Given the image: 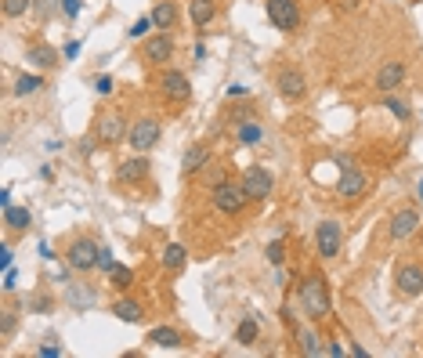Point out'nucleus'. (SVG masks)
I'll list each match as a JSON object with an SVG mask.
<instances>
[{"label":"nucleus","instance_id":"obj_8","mask_svg":"<svg viewBox=\"0 0 423 358\" xmlns=\"http://www.w3.org/2000/svg\"><path fill=\"white\" fill-rule=\"evenodd\" d=\"M406 76H409V66H406V62H384V66L376 69V76H373V87H376L380 94H394L401 83H406Z\"/></svg>","mask_w":423,"mask_h":358},{"label":"nucleus","instance_id":"obj_39","mask_svg":"<svg viewBox=\"0 0 423 358\" xmlns=\"http://www.w3.org/2000/svg\"><path fill=\"white\" fill-rule=\"evenodd\" d=\"M113 87H116L113 76H98V80H94V91H98V94H113Z\"/></svg>","mask_w":423,"mask_h":358},{"label":"nucleus","instance_id":"obj_47","mask_svg":"<svg viewBox=\"0 0 423 358\" xmlns=\"http://www.w3.org/2000/svg\"><path fill=\"white\" fill-rule=\"evenodd\" d=\"M76 51H80V44L73 40V44H66V58H76Z\"/></svg>","mask_w":423,"mask_h":358},{"label":"nucleus","instance_id":"obj_21","mask_svg":"<svg viewBox=\"0 0 423 358\" xmlns=\"http://www.w3.org/2000/svg\"><path fill=\"white\" fill-rule=\"evenodd\" d=\"M113 315H116L120 322H131V326H134V322H141V319H145V308H141L138 301H131V297H123V301H116V304H113Z\"/></svg>","mask_w":423,"mask_h":358},{"label":"nucleus","instance_id":"obj_16","mask_svg":"<svg viewBox=\"0 0 423 358\" xmlns=\"http://www.w3.org/2000/svg\"><path fill=\"white\" fill-rule=\"evenodd\" d=\"M416 228H420V214H416L413 206H401L398 214L391 217V239H398V243L401 239H413Z\"/></svg>","mask_w":423,"mask_h":358},{"label":"nucleus","instance_id":"obj_30","mask_svg":"<svg viewBox=\"0 0 423 358\" xmlns=\"http://www.w3.org/2000/svg\"><path fill=\"white\" fill-rule=\"evenodd\" d=\"M384 105L391 109V116H394V120H409V116H413L409 101H401V98H394V94H387V98H384Z\"/></svg>","mask_w":423,"mask_h":358},{"label":"nucleus","instance_id":"obj_46","mask_svg":"<svg viewBox=\"0 0 423 358\" xmlns=\"http://www.w3.org/2000/svg\"><path fill=\"white\" fill-rule=\"evenodd\" d=\"M0 206H11V188H0Z\"/></svg>","mask_w":423,"mask_h":358},{"label":"nucleus","instance_id":"obj_5","mask_svg":"<svg viewBox=\"0 0 423 358\" xmlns=\"http://www.w3.org/2000/svg\"><path fill=\"white\" fill-rule=\"evenodd\" d=\"M268 22L282 33H293L301 26V8L297 0H268Z\"/></svg>","mask_w":423,"mask_h":358},{"label":"nucleus","instance_id":"obj_15","mask_svg":"<svg viewBox=\"0 0 423 358\" xmlns=\"http://www.w3.org/2000/svg\"><path fill=\"white\" fill-rule=\"evenodd\" d=\"M116 178H120L123 185H141L145 178H149V152H138V156H131L127 163H120Z\"/></svg>","mask_w":423,"mask_h":358},{"label":"nucleus","instance_id":"obj_43","mask_svg":"<svg viewBox=\"0 0 423 358\" xmlns=\"http://www.w3.org/2000/svg\"><path fill=\"white\" fill-rule=\"evenodd\" d=\"M51 4H55V0H33V8H36L40 15H48V11H51Z\"/></svg>","mask_w":423,"mask_h":358},{"label":"nucleus","instance_id":"obj_18","mask_svg":"<svg viewBox=\"0 0 423 358\" xmlns=\"http://www.w3.org/2000/svg\"><path fill=\"white\" fill-rule=\"evenodd\" d=\"M152 22H156L159 29H166V33H171V29L178 26V8H174V0H156V8H152Z\"/></svg>","mask_w":423,"mask_h":358},{"label":"nucleus","instance_id":"obj_35","mask_svg":"<svg viewBox=\"0 0 423 358\" xmlns=\"http://www.w3.org/2000/svg\"><path fill=\"white\" fill-rule=\"evenodd\" d=\"M116 264H120V261L113 257V250H109V246H101V254H98V271H105V275H109Z\"/></svg>","mask_w":423,"mask_h":358},{"label":"nucleus","instance_id":"obj_4","mask_svg":"<svg viewBox=\"0 0 423 358\" xmlns=\"http://www.w3.org/2000/svg\"><path fill=\"white\" fill-rule=\"evenodd\" d=\"M163 127H159V120L152 116H141L138 123H131V134H127V145H131L134 152H152L156 149V141H159Z\"/></svg>","mask_w":423,"mask_h":358},{"label":"nucleus","instance_id":"obj_36","mask_svg":"<svg viewBox=\"0 0 423 358\" xmlns=\"http://www.w3.org/2000/svg\"><path fill=\"white\" fill-rule=\"evenodd\" d=\"M15 311H0V336H4V341H8V336L15 333Z\"/></svg>","mask_w":423,"mask_h":358},{"label":"nucleus","instance_id":"obj_13","mask_svg":"<svg viewBox=\"0 0 423 358\" xmlns=\"http://www.w3.org/2000/svg\"><path fill=\"white\" fill-rule=\"evenodd\" d=\"M394 286L401 297H420L423 293V268L420 264H401L394 271Z\"/></svg>","mask_w":423,"mask_h":358},{"label":"nucleus","instance_id":"obj_42","mask_svg":"<svg viewBox=\"0 0 423 358\" xmlns=\"http://www.w3.org/2000/svg\"><path fill=\"white\" fill-rule=\"evenodd\" d=\"M4 293H15V271L11 268L4 271Z\"/></svg>","mask_w":423,"mask_h":358},{"label":"nucleus","instance_id":"obj_6","mask_svg":"<svg viewBox=\"0 0 423 358\" xmlns=\"http://www.w3.org/2000/svg\"><path fill=\"white\" fill-rule=\"evenodd\" d=\"M243 188H246L250 199L261 203V199H268L275 192V178H271L268 166H246V171H243Z\"/></svg>","mask_w":423,"mask_h":358},{"label":"nucleus","instance_id":"obj_34","mask_svg":"<svg viewBox=\"0 0 423 358\" xmlns=\"http://www.w3.org/2000/svg\"><path fill=\"white\" fill-rule=\"evenodd\" d=\"M268 261H271L275 268H282V261H286V243H282V239L268 243Z\"/></svg>","mask_w":423,"mask_h":358},{"label":"nucleus","instance_id":"obj_31","mask_svg":"<svg viewBox=\"0 0 423 358\" xmlns=\"http://www.w3.org/2000/svg\"><path fill=\"white\" fill-rule=\"evenodd\" d=\"M156 22H152V15H141L138 18V22L131 26V29H127V36H131V40H141V36H149V29H152Z\"/></svg>","mask_w":423,"mask_h":358},{"label":"nucleus","instance_id":"obj_44","mask_svg":"<svg viewBox=\"0 0 423 358\" xmlns=\"http://www.w3.org/2000/svg\"><path fill=\"white\" fill-rule=\"evenodd\" d=\"M192 58L203 62V58H206V44H196V48H192Z\"/></svg>","mask_w":423,"mask_h":358},{"label":"nucleus","instance_id":"obj_26","mask_svg":"<svg viewBox=\"0 0 423 358\" xmlns=\"http://www.w3.org/2000/svg\"><path fill=\"white\" fill-rule=\"evenodd\" d=\"M40 87H44V76H36V73H22L15 80V94L18 98H29V94H36Z\"/></svg>","mask_w":423,"mask_h":358},{"label":"nucleus","instance_id":"obj_40","mask_svg":"<svg viewBox=\"0 0 423 358\" xmlns=\"http://www.w3.org/2000/svg\"><path fill=\"white\" fill-rule=\"evenodd\" d=\"M11 257H15V254H11V246L4 243V246H0V268H4V271L11 268Z\"/></svg>","mask_w":423,"mask_h":358},{"label":"nucleus","instance_id":"obj_48","mask_svg":"<svg viewBox=\"0 0 423 358\" xmlns=\"http://www.w3.org/2000/svg\"><path fill=\"white\" fill-rule=\"evenodd\" d=\"M420 203H423V181H420Z\"/></svg>","mask_w":423,"mask_h":358},{"label":"nucleus","instance_id":"obj_11","mask_svg":"<svg viewBox=\"0 0 423 358\" xmlns=\"http://www.w3.org/2000/svg\"><path fill=\"white\" fill-rule=\"evenodd\" d=\"M275 87H279V94L286 101H301L308 94V80H304L301 69H282L279 76H275Z\"/></svg>","mask_w":423,"mask_h":358},{"label":"nucleus","instance_id":"obj_20","mask_svg":"<svg viewBox=\"0 0 423 358\" xmlns=\"http://www.w3.org/2000/svg\"><path fill=\"white\" fill-rule=\"evenodd\" d=\"M188 15H192V26H210L217 15L214 0H188Z\"/></svg>","mask_w":423,"mask_h":358},{"label":"nucleus","instance_id":"obj_19","mask_svg":"<svg viewBox=\"0 0 423 358\" xmlns=\"http://www.w3.org/2000/svg\"><path fill=\"white\" fill-rule=\"evenodd\" d=\"M149 344L159 348V351H171V348H181V333L171 329V326H156L149 329Z\"/></svg>","mask_w":423,"mask_h":358},{"label":"nucleus","instance_id":"obj_41","mask_svg":"<svg viewBox=\"0 0 423 358\" xmlns=\"http://www.w3.org/2000/svg\"><path fill=\"white\" fill-rule=\"evenodd\" d=\"M62 11H66L69 18H76L80 15V0H62Z\"/></svg>","mask_w":423,"mask_h":358},{"label":"nucleus","instance_id":"obj_27","mask_svg":"<svg viewBox=\"0 0 423 358\" xmlns=\"http://www.w3.org/2000/svg\"><path fill=\"white\" fill-rule=\"evenodd\" d=\"M36 69H51L55 62H58V55H55V48H44V44H36V48H29V55H26Z\"/></svg>","mask_w":423,"mask_h":358},{"label":"nucleus","instance_id":"obj_33","mask_svg":"<svg viewBox=\"0 0 423 358\" xmlns=\"http://www.w3.org/2000/svg\"><path fill=\"white\" fill-rule=\"evenodd\" d=\"M199 178H203V185L217 188V185H224V181H228V171H221V166H206V174H199Z\"/></svg>","mask_w":423,"mask_h":358},{"label":"nucleus","instance_id":"obj_1","mask_svg":"<svg viewBox=\"0 0 423 358\" xmlns=\"http://www.w3.org/2000/svg\"><path fill=\"white\" fill-rule=\"evenodd\" d=\"M210 196H214V210H221V214H228V217L243 214L246 203H253V199L246 196L243 181H239V185H236V181H224V185H217V188H210Z\"/></svg>","mask_w":423,"mask_h":358},{"label":"nucleus","instance_id":"obj_24","mask_svg":"<svg viewBox=\"0 0 423 358\" xmlns=\"http://www.w3.org/2000/svg\"><path fill=\"white\" fill-rule=\"evenodd\" d=\"M185 261H188V254H185V246H181V243L163 246V257H159V264H163L166 271H181V268H185Z\"/></svg>","mask_w":423,"mask_h":358},{"label":"nucleus","instance_id":"obj_32","mask_svg":"<svg viewBox=\"0 0 423 358\" xmlns=\"http://www.w3.org/2000/svg\"><path fill=\"white\" fill-rule=\"evenodd\" d=\"M33 8V0H4V15L8 18H22Z\"/></svg>","mask_w":423,"mask_h":358},{"label":"nucleus","instance_id":"obj_38","mask_svg":"<svg viewBox=\"0 0 423 358\" xmlns=\"http://www.w3.org/2000/svg\"><path fill=\"white\" fill-rule=\"evenodd\" d=\"M36 355L40 358H62V355H66V348H62V344H44V348H36Z\"/></svg>","mask_w":423,"mask_h":358},{"label":"nucleus","instance_id":"obj_28","mask_svg":"<svg viewBox=\"0 0 423 358\" xmlns=\"http://www.w3.org/2000/svg\"><path fill=\"white\" fill-rule=\"evenodd\" d=\"M257 333H261V326H257V319H253V315H246V319L239 322V329H236V341L239 344H257Z\"/></svg>","mask_w":423,"mask_h":358},{"label":"nucleus","instance_id":"obj_3","mask_svg":"<svg viewBox=\"0 0 423 358\" xmlns=\"http://www.w3.org/2000/svg\"><path fill=\"white\" fill-rule=\"evenodd\" d=\"M98 254H101V246L94 243V239H73L69 243V250H66V261H69V268L73 271H83V275H87V271H94L98 268Z\"/></svg>","mask_w":423,"mask_h":358},{"label":"nucleus","instance_id":"obj_14","mask_svg":"<svg viewBox=\"0 0 423 358\" xmlns=\"http://www.w3.org/2000/svg\"><path fill=\"white\" fill-rule=\"evenodd\" d=\"M366 171H358V166H344L340 178H336V196H344V199H358L366 192Z\"/></svg>","mask_w":423,"mask_h":358},{"label":"nucleus","instance_id":"obj_23","mask_svg":"<svg viewBox=\"0 0 423 358\" xmlns=\"http://www.w3.org/2000/svg\"><path fill=\"white\" fill-rule=\"evenodd\" d=\"M236 141L239 145H261L264 141V127L257 120H246V123H239L236 127Z\"/></svg>","mask_w":423,"mask_h":358},{"label":"nucleus","instance_id":"obj_9","mask_svg":"<svg viewBox=\"0 0 423 358\" xmlns=\"http://www.w3.org/2000/svg\"><path fill=\"white\" fill-rule=\"evenodd\" d=\"M315 246H319V257H336L344 246V228L336 221H322L319 228H315Z\"/></svg>","mask_w":423,"mask_h":358},{"label":"nucleus","instance_id":"obj_29","mask_svg":"<svg viewBox=\"0 0 423 358\" xmlns=\"http://www.w3.org/2000/svg\"><path fill=\"white\" fill-rule=\"evenodd\" d=\"M109 282H113L116 289H131V286H134V271L127 268V264H116V268L109 271Z\"/></svg>","mask_w":423,"mask_h":358},{"label":"nucleus","instance_id":"obj_2","mask_svg":"<svg viewBox=\"0 0 423 358\" xmlns=\"http://www.w3.org/2000/svg\"><path fill=\"white\" fill-rule=\"evenodd\" d=\"M301 304H304V311L311 315L315 322L329 315V293H326V282L319 275L308 279V282H301Z\"/></svg>","mask_w":423,"mask_h":358},{"label":"nucleus","instance_id":"obj_17","mask_svg":"<svg viewBox=\"0 0 423 358\" xmlns=\"http://www.w3.org/2000/svg\"><path fill=\"white\" fill-rule=\"evenodd\" d=\"M206 163H210V149H206V145H192V149L185 152V159H181V171L188 178H196V174L206 171Z\"/></svg>","mask_w":423,"mask_h":358},{"label":"nucleus","instance_id":"obj_7","mask_svg":"<svg viewBox=\"0 0 423 358\" xmlns=\"http://www.w3.org/2000/svg\"><path fill=\"white\" fill-rule=\"evenodd\" d=\"M127 134H131V127H127V120H123L120 113L98 116V127H94L98 145H120V141H127Z\"/></svg>","mask_w":423,"mask_h":358},{"label":"nucleus","instance_id":"obj_25","mask_svg":"<svg viewBox=\"0 0 423 358\" xmlns=\"http://www.w3.org/2000/svg\"><path fill=\"white\" fill-rule=\"evenodd\" d=\"M4 224L15 228V231H26L33 224V214H29L26 206H4Z\"/></svg>","mask_w":423,"mask_h":358},{"label":"nucleus","instance_id":"obj_12","mask_svg":"<svg viewBox=\"0 0 423 358\" xmlns=\"http://www.w3.org/2000/svg\"><path fill=\"white\" fill-rule=\"evenodd\" d=\"M174 36L171 33H156V36H149V40H145V58H149L152 62V66H166V62H171L174 58Z\"/></svg>","mask_w":423,"mask_h":358},{"label":"nucleus","instance_id":"obj_22","mask_svg":"<svg viewBox=\"0 0 423 358\" xmlns=\"http://www.w3.org/2000/svg\"><path fill=\"white\" fill-rule=\"evenodd\" d=\"M297 344H301V355H308V358H319V355H326V348H322V336L315 333V329H297Z\"/></svg>","mask_w":423,"mask_h":358},{"label":"nucleus","instance_id":"obj_45","mask_svg":"<svg viewBox=\"0 0 423 358\" xmlns=\"http://www.w3.org/2000/svg\"><path fill=\"white\" fill-rule=\"evenodd\" d=\"M33 308H36V311H48V308H51V301H48V297H36V301H33Z\"/></svg>","mask_w":423,"mask_h":358},{"label":"nucleus","instance_id":"obj_37","mask_svg":"<svg viewBox=\"0 0 423 358\" xmlns=\"http://www.w3.org/2000/svg\"><path fill=\"white\" fill-rule=\"evenodd\" d=\"M69 304H76V308L83 304V308H87V304H94V293H80V289L73 286V289H69Z\"/></svg>","mask_w":423,"mask_h":358},{"label":"nucleus","instance_id":"obj_10","mask_svg":"<svg viewBox=\"0 0 423 358\" xmlns=\"http://www.w3.org/2000/svg\"><path fill=\"white\" fill-rule=\"evenodd\" d=\"M159 91H163L166 101H188V98H192V83H188L185 73L166 69V73L159 76Z\"/></svg>","mask_w":423,"mask_h":358}]
</instances>
